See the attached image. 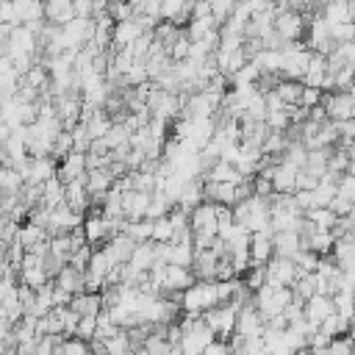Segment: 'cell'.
I'll list each match as a JSON object with an SVG mask.
<instances>
[{
  "label": "cell",
  "mask_w": 355,
  "mask_h": 355,
  "mask_svg": "<svg viewBox=\"0 0 355 355\" xmlns=\"http://www.w3.org/2000/svg\"><path fill=\"white\" fill-rule=\"evenodd\" d=\"M219 305V288H216V280L214 283H200L194 280L183 297H180V311L189 313V316H202L205 311L216 308Z\"/></svg>",
  "instance_id": "cell-1"
},
{
  "label": "cell",
  "mask_w": 355,
  "mask_h": 355,
  "mask_svg": "<svg viewBox=\"0 0 355 355\" xmlns=\"http://www.w3.org/2000/svg\"><path fill=\"white\" fill-rule=\"evenodd\" d=\"M294 300V291L291 288H275V286H261L255 294H252V305L255 311L261 313L263 322H269L272 316H280Z\"/></svg>",
  "instance_id": "cell-2"
},
{
  "label": "cell",
  "mask_w": 355,
  "mask_h": 355,
  "mask_svg": "<svg viewBox=\"0 0 355 355\" xmlns=\"http://www.w3.org/2000/svg\"><path fill=\"white\" fill-rule=\"evenodd\" d=\"M330 122H349L355 119V83L344 92H322L319 103Z\"/></svg>",
  "instance_id": "cell-3"
},
{
  "label": "cell",
  "mask_w": 355,
  "mask_h": 355,
  "mask_svg": "<svg viewBox=\"0 0 355 355\" xmlns=\"http://www.w3.org/2000/svg\"><path fill=\"white\" fill-rule=\"evenodd\" d=\"M275 33L277 36H283L286 42H300V36H302V31L308 28V19L300 14V11H294V3H280V6H275Z\"/></svg>",
  "instance_id": "cell-4"
},
{
  "label": "cell",
  "mask_w": 355,
  "mask_h": 355,
  "mask_svg": "<svg viewBox=\"0 0 355 355\" xmlns=\"http://www.w3.org/2000/svg\"><path fill=\"white\" fill-rule=\"evenodd\" d=\"M236 313H239V308L230 305V302H225V305H216V308L205 311L202 313V322L208 324V330L214 333L216 341H227L236 333Z\"/></svg>",
  "instance_id": "cell-5"
},
{
  "label": "cell",
  "mask_w": 355,
  "mask_h": 355,
  "mask_svg": "<svg viewBox=\"0 0 355 355\" xmlns=\"http://www.w3.org/2000/svg\"><path fill=\"white\" fill-rule=\"evenodd\" d=\"M189 230H191V239H216V205L200 202L189 214Z\"/></svg>",
  "instance_id": "cell-6"
},
{
  "label": "cell",
  "mask_w": 355,
  "mask_h": 355,
  "mask_svg": "<svg viewBox=\"0 0 355 355\" xmlns=\"http://www.w3.org/2000/svg\"><path fill=\"white\" fill-rule=\"evenodd\" d=\"M36 53H39V39L33 31H28L25 25L8 28V39H6V55L8 58H17V55H33L36 58Z\"/></svg>",
  "instance_id": "cell-7"
},
{
  "label": "cell",
  "mask_w": 355,
  "mask_h": 355,
  "mask_svg": "<svg viewBox=\"0 0 355 355\" xmlns=\"http://www.w3.org/2000/svg\"><path fill=\"white\" fill-rule=\"evenodd\" d=\"M297 266L288 261V258H272L266 266H263V283L266 286H275V288H291L297 283Z\"/></svg>",
  "instance_id": "cell-8"
},
{
  "label": "cell",
  "mask_w": 355,
  "mask_h": 355,
  "mask_svg": "<svg viewBox=\"0 0 355 355\" xmlns=\"http://www.w3.org/2000/svg\"><path fill=\"white\" fill-rule=\"evenodd\" d=\"M19 175H22V180H25V186H42L44 180L55 178L58 169H55V161H53V158L42 155V158H28V164L19 169Z\"/></svg>",
  "instance_id": "cell-9"
},
{
  "label": "cell",
  "mask_w": 355,
  "mask_h": 355,
  "mask_svg": "<svg viewBox=\"0 0 355 355\" xmlns=\"http://www.w3.org/2000/svg\"><path fill=\"white\" fill-rule=\"evenodd\" d=\"M236 336H241V338L263 336V319H261V313L255 311L252 300H250L247 305H241L239 313H236Z\"/></svg>",
  "instance_id": "cell-10"
},
{
  "label": "cell",
  "mask_w": 355,
  "mask_h": 355,
  "mask_svg": "<svg viewBox=\"0 0 355 355\" xmlns=\"http://www.w3.org/2000/svg\"><path fill=\"white\" fill-rule=\"evenodd\" d=\"M330 313H336V308H333V297L316 294V297H311V300L302 302V319H305L311 327H319Z\"/></svg>",
  "instance_id": "cell-11"
},
{
  "label": "cell",
  "mask_w": 355,
  "mask_h": 355,
  "mask_svg": "<svg viewBox=\"0 0 355 355\" xmlns=\"http://www.w3.org/2000/svg\"><path fill=\"white\" fill-rule=\"evenodd\" d=\"M133 250H136V244H133V239L125 236V233H116V236H111V239L103 244V252H105V255L111 258V263H116V266L128 263L130 255H133Z\"/></svg>",
  "instance_id": "cell-12"
},
{
  "label": "cell",
  "mask_w": 355,
  "mask_h": 355,
  "mask_svg": "<svg viewBox=\"0 0 355 355\" xmlns=\"http://www.w3.org/2000/svg\"><path fill=\"white\" fill-rule=\"evenodd\" d=\"M275 258L272 233H252L250 236V266H266Z\"/></svg>",
  "instance_id": "cell-13"
},
{
  "label": "cell",
  "mask_w": 355,
  "mask_h": 355,
  "mask_svg": "<svg viewBox=\"0 0 355 355\" xmlns=\"http://www.w3.org/2000/svg\"><path fill=\"white\" fill-rule=\"evenodd\" d=\"M150 200H153V194H144V191H136V189H133V191H125V194H122V214H125V219H128V222L144 219Z\"/></svg>",
  "instance_id": "cell-14"
},
{
  "label": "cell",
  "mask_w": 355,
  "mask_h": 355,
  "mask_svg": "<svg viewBox=\"0 0 355 355\" xmlns=\"http://www.w3.org/2000/svg\"><path fill=\"white\" fill-rule=\"evenodd\" d=\"M86 175V153H69L58 161V178L61 183H69V180H78Z\"/></svg>",
  "instance_id": "cell-15"
},
{
  "label": "cell",
  "mask_w": 355,
  "mask_h": 355,
  "mask_svg": "<svg viewBox=\"0 0 355 355\" xmlns=\"http://www.w3.org/2000/svg\"><path fill=\"white\" fill-rule=\"evenodd\" d=\"M297 172L300 169H294V166L280 161L272 169V189H275V194H294L297 191Z\"/></svg>",
  "instance_id": "cell-16"
},
{
  "label": "cell",
  "mask_w": 355,
  "mask_h": 355,
  "mask_svg": "<svg viewBox=\"0 0 355 355\" xmlns=\"http://www.w3.org/2000/svg\"><path fill=\"white\" fill-rule=\"evenodd\" d=\"M69 311L78 316V319H86V316H97L100 311H103V300H100V294H75L72 300H69Z\"/></svg>",
  "instance_id": "cell-17"
},
{
  "label": "cell",
  "mask_w": 355,
  "mask_h": 355,
  "mask_svg": "<svg viewBox=\"0 0 355 355\" xmlns=\"http://www.w3.org/2000/svg\"><path fill=\"white\" fill-rule=\"evenodd\" d=\"M44 19L50 25L61 28V25H67V22L75 19V8H72L69 0H50V3H44Z\"/></svg>",
  "instance_id": "cell-18"
},
{
  "label": "cell",
  "mask_w": 355,
  "mask_h": 355,
  "mask_svg": "<svg viewBox=\"0 0 355 355\" xmlns=\"http://www.w3.org/2000/svg\"><path fill=\"white\" fill-rule=\"evenodd\" d=\"M272 244H275V258H294L300 250H302V241L294 230H286V233H272Z\"/></svg>",
  "instance_id": "cell-19"
},
{
  "label": "cell",
  "mask_w": 355,
  "mask_h": 355,
  "mask_svg": "<svg viewBox=\"0 0 355 355\" xmlns=\"http://www.w3.org/2000/svg\"><path fill=\"white\" fill-rule=\"evenodd\" d=\"M39 189H42V197H39V205H42V208L53 211V208L64 205V183H61V178H58V175H55V178H50V180H44Z\"/></svg>",
  "instance_id": "cell-20"
},
{
  "label": "cell",
  "mask_w": 355,
  "mask_h": 355,
  "mask_svg": "<svg viewBox=\"0 0 355 355\" xmlns=\"http://www.w3.org/2000/svg\"><path fill=\"white\" fill-rule=\"evenodd\" d=\"M191 283H194L191 269H183V266H166V272H164V288H161V291H186Z\"/></svg>",
  "instance_id": "cell-21"
},
{
  "label": "cell",
  "mask_w": 355,
  "mask_h": 355,
  "mask_svg": "<svg viewBox=\"0 0 355 355\" xmlns=\"http://www.w3.org/2000/svg\"><path fill=\"white\" fill-rule=\"evenodd\" d=\"M55 286L58 288H64L69 297H75V294H83V272H78L75 266H64L58 275H55Z\"/></svg>",
  "instance_id": "cell-22"
},
{
  "label": "cell",
  "mask_w": 355,
  "mask_h": 355,
  "mask_svg": "<svg viewBox=\"0 0 355 355\" xmlns=\"http://www.w3.org/2000/svg\"><path fill=\"white\" fill-rule=\"evenodd\" d=\"M153 263H155V252H153V241H150V244H136V250L125 266L133 269L136 275H144V272H150Z\"/></svg>",
  "instance_id": "cell-23"
},
{
  "label": "cell",
  "mask_w": 355,
  "mask_h": 355,
  "mask_svg": "<svg viewBox=\"0 0 355 355\" xmlns=\"http://www.w3.org/2000/svg\"><path fill=\"white\" fill-rule=\"evenodd\" d=\"M44 239H50L47 230H42V227H36V225H31V222H22L14 241L22 247V252H28V250H33L39 241H44Z\"/></svg>",
  "instance_id": "cell-24"
},
{
  "label": "cell",
  "mask_w": 355,
  "mask_h": 355,
  "mask_svg": "<svg viewBox=\"0 0 355 355\" xmlns=\"http://www.w3.org/2000/svg\"><path fill=\"white\" fill-rule=\"evenodd\" d=\"M286 108H297L300 105V97H302V83H294V80H280L272 92Z\"/></svg>",
  "instance_id": "cell-25"
},
{
  "label": "cell",
  "mask_w": 355,
  "mask_h": 355,
  "mask_svg": "<svg viewBox=\"0 0 355 355\" xmlns=\"http://www.w3.org/2000/svg\"><path fill=\"white\" fill-rule=\"evenodd\" d=\"M202 200H205V197H202V180H189L186 189H183V194H180V200H178L175 205H178L180 211L191 214Z\"/></svg>",
  "instance_id": "cell-26"
},
{
  "label": "cell",
  "mask_w": 355,
  "mask_h": 355,
  "mask_svg": "<svg viewBox=\"0 0 355 355\" xmlns=\"http://www.w3.org/2000/svg\"><path fill=\"white\" fill-rule=\"evenodd\" d=\"M347 330H349V319H344V316H338V313H330L319 327H316V333H322L324 338H341V336H347Z\"/></svg>",
  "instance_id": "cell-27"
},
{
  "label": "cell",
  "mask_w": 355,
  "mask_h": 355,
  "mask_svg": "<svg viewBox=\"0 0 355 355\" xmlns=\"http://www.w3.org/2000/svg\"><path fill=\"white\" fill-rule=\"evenodd\" d=\"M125 236H130L133 244H150V241H153V222H150V219L128 222V225H125Z\"/></svg>",
  "instance_id": "cell-28"
},
{
  "label": "cell",
  "mask_w": 355,
  "mask_h": 355,
  "mask_svg": "<svg viewBox=\"0 0 355 355\" xmlns=\"http://www.w3.org/2000/svg\"><path fill=\"white\" fill-rule=\"evenodd\" d=\"M291 263L297 266V275H313L316 272V263H319V255H313L311 250H300L291 258Z\"/></svg>",
  "instance_id": "cell-29"
},
{
  "label": "cell",
  "mask_w": 355,
  "mask_h": 355,
  "mask_svg": "<svg viewBox=\"0 0 355 355\" xmlns=\"http://www.w3.org/2000/svg\"><path fill=\"white\" fill-rule=\"evenodd\" d=\"M103 347H105V355H130V352H133L130 338H128L125 330H119V333H116L114 338H108Z\"/></svg>",
  "instance_id": "cell-30"
},
{
  "label": "cell",
  "mask_w": 355,
  "mask_h": 355,
  "mask_svg": "<svg viewBox=\"0 0 355 355\" xmlns=\"http://www.w3.org/2000/svg\"><path fill=\"white\" fill-rule=\"evenodd\" d=\"M175 236V227L169 222V216H161L153 222V244H169Z\"/></svg>",
  "instance_id": "cell-31"
},
{
  "label": "cell",
  "mask_w": 355,
  "mask_h": 355,
  "mask_svg": "<svg viewBox=\"0 0 355 355\" xmlns=\"http://www.w3.org/2000/svg\"><path fill=\"white\" fill-rule=\"evenodd\" d=\"M72 153V133L69 130H61L58 136H55V141H53V150H50V155L53 158H64V155H69Z\"/></svg>",
  "instance_id": "cell-32"
},
{
  "label": "cell",
  "mask_w": 355,
  "mask_h": 355,
  "mask_svg": "<svg viewBox=\"0 0 355 355\" xmlns=\"http://www.w3.org/2000/svg\"><path fill=\"white\" fill-rule=\"evenodd\" d=\"M94 327H97V316H86V319H78V327H75V338L92 344L94 341Z\"/></svg>",
  "instance_id": "cell-33"
},
{
  "label": "cell",
  "mask_w": 355,
  "mask_h": 355,
  "mask_svg": "<svg viewBox=\"0 0 355 355\" xmlns=\"http://www.w3.org/2000/svg\"><path fill=\"white\" fill-rule=\"evenodd\" d=\"M89 258H92V247L89 244H83V247H78L72 255H69V266H75L78 272H86V266H89Z\"/></svg>",
  "instance_id": "cell-34"
},
{
  "label": "cell",
  "mask_w": 355,
  "mask_h": 355,
  "mask_svg": "<svg viewBox=\"0 0 355 355\" xmlns=\"http://www.w3.org/2000/svg\"><path fill=\"white\" fill-rule=\"evenodd\" d=\"M202 355H230V347H227V341H211L208 347H205V352Z\"/></svg>",
  "instance_id": "cell-35"
}]
</instances>
